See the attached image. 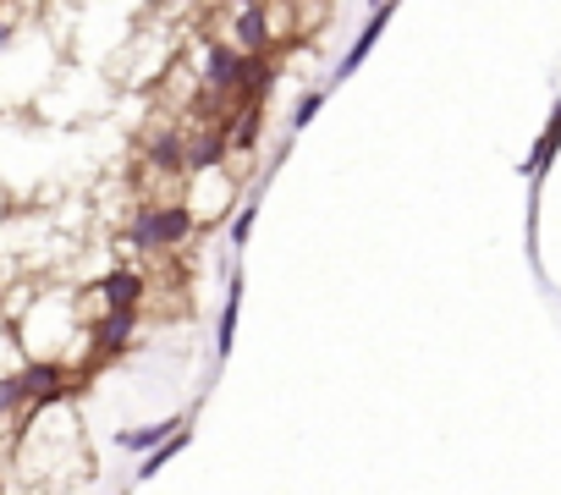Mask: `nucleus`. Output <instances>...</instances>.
<instances>
[{
  "instance_id": "1",
  "label": "nucleus",
  "mask_w": 561,
  "mask_h": 495,
  "mask_svg": "<svg viewBox=\"0 0 561 495\" xmlns=\"http://www.w3.org/2000/svg\"><path fill=\"white\" fill-rule=\"evenodd\" d=\"M193 231H198V220H193V209L176 193L171 198H138V209H133V220H127L116 248H133V254H144V260H165Z\"/></svg>"
},
{
  "instance_id": "2",
  "label": "nucleus",
  "mask_w": 561,
  "mask_h": 495,
  "mask_svg": "<svg viewBox=\"0 0 561 495\" xmlns=\"http://www.w3.org/2000/svg\"><path fill=\"white\" fill-rule=\"evenodd\" d=\"M138 325H144V309H100V314H89V369L133 353L138 347Z\"/></svg>"
},
{
  "instance_id": "3",
  "label": "nucleus",
  "mask_w": 561,
  "mask_h": 495,
  "mask_svg": "<svg viewBox=\"0 0 561 495\" xmlns=\"http://www.w3.org/2000/svg\"><path fill=\"white\" fill-rule=\"evenodd\" d=\"M83 314H100V309H144L149 303V276L138 265H116L105 270L100 281H89L83 292Z\"/></svg>"
},
{
  "instance_id": "4",
  "label": "nucleus",
  "mask_w": 561,
  "mask_h": 495,
  "mask_svg": "<svg viewBox=\"0 0 561 495\" xmlns=\"http://www.w3.org/2000/svg\"><path fill=\"white\" fill-rule=\"evenodd\" d=\"M397 7H402V0H375V7H369V23H364V28H358V39L347 45V56L336 61V72H331V83H347V78H353V72H358V67H364V61L375 56V45H380V34L391 28V18H397ZM331 83H325V89H331Z\"/></svg>"
},
{
  "instance_id": "5",
  "label": "nucleus",
  "mask_w": 561,
  "mask_h": 495,
  "mask_svg": "<svg viewBox=\"0 0 561 495\" xmlns=\"http://www.w3.org/2000/svg\"><path fill=\"white\" fill-rule=\"evenodd\" d=\"M193 446V429H187V418L176 424V429H165L149 451H138V468H133V484H149V479H160L165 473V462H176L182 451Z\"/></svg>"
},
{
  "instance_id": "6",
  "label": "nucleus",
  "mask_w": 561,
  "mask_h": 495,
  "mask_svg": "<svg viewBox=\"0 0 561 495\" xmlns=\"http://www.w3.org/2000/svg\"><path fill=\"white\" fill-rule=\"evenodd\" d=\"M237 320H242V270H226V298H220V314H215V364L231 358Z\"/></svg>"
},
{
  "instance_id": "7",
  "label": "nucleus",
  "mask_w": 561,
  "mask_h": 495,
  "mask_svg": "<svg viewBox=\"0 0 561 495\" xmlns=\"http://www.w3.org/2000/svg\"><path fill=\"white\" fill-rule=\"evenodd\" d=\"M556 122H561V111H550V122H545V133L534 138V154L523 160V171H528L534 182H545V176H550V160H556Z\"/></svg>"
},
{
  "instance_id": "8",
  "label": "nucleus",
  "mask_w": 561,
  "mask_h": 495,
  "mask_svg": "<svg viewBox=\"0 0 561 495\" xmlns=\"http://www.w3.org/2000/svg\"><path fill=\"white\" fill-rule=\"evenodd\" d=\"M176 424H182V418H154V424H138V429H116V446H122V451H149V446H154L165 429H176Z\"/></svg>"
},
{
  "instance_id": "9",
  "label": "nucleus",
  "mask_w": 561,
  "mask_h": 495,
  "mask_svg": "<svg viewBox=\"0 0 561 495\" xmlns=\"http://www.w3.org/2000/svg\"><path fill=\"white\" fill-rule=\"evenodd\" d=\"M325 94H331V89H304V94L293 100V111H287V127H293V133H304V127L325 111Z\"/></svg>"
},
{
  "instance_id": "10",
  "label": "nucleus",
  "mask_w": 561,
  "mask_h": 495,
  "mask_svg": "<svg viewBox=\"0 0 561 495\" xmlns=\"http://www.w3.org/2000/svg\"><path fill=\"white\" fill-rule=\"evenodd\" d=\"M7 429H12V424H0V435H7Z\"/></svg>"
}]
</instances>
